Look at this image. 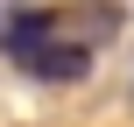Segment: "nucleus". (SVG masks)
I'll return each instance as SVG.
<instances>
[{"label":"nucleus","instance_id":"f257e3e1","mask_svg":"<svg viewBox=\"0 0 134 127\" xmlns=\"http://www.w3.org/2000/svg\"><path fill=\"white\" fill-rule=\"evenodd\" d=\"M21 71L42 78V85H78V78L92 71V42H85V35H57V42H42Z\"/></svg>","mask_w":134,"mask_h":127}]
</instances>
